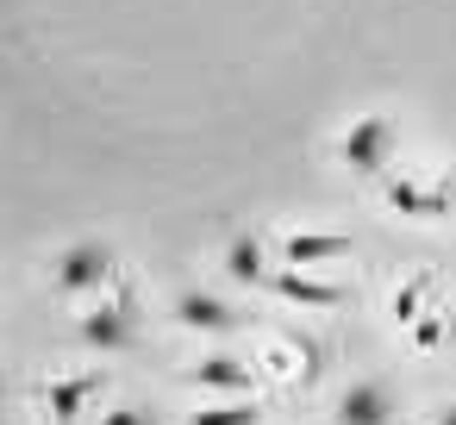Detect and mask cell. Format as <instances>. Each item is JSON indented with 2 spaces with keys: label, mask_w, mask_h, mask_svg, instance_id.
I'll list each match as a JSON object with an SVG mask.
<instances>
[{
  "label": "cell",
  "mask_w": 456,
  "mask_h": 425,
  "mask_svg": "<svg viewBox=\"0 0 456 425\" xmlns=\"http://www.w3.org/2000/svg\"><path fill=\"white\" fill-rule=\"evenodd\" d=\"M269 288H275L288 306H313V313H325V306H338V300H344V288H338V282H319L313 269H288V263L275 269V282H269Z\"/></svg>",
  "instance_id": "11"
},
{
  "label": "cell",
  "mask_w": 456,
  "mask_h": 425,
  "mask_svg": "<svg viewBox=\"0 0 456 425\" xmlns=\"http://www.w3.org/2000/svg\"><path fill=\"white\" fill-rule=\"evenodd\" d=\"M101 369H82V375H57L51 388H45V413L51 419H82L94 400H101Z\"/></svg>",
  "instance_id": "10"
},
{
  "label": "cell",
  "mask_w": 456,
  "mask_h": 425,
  "mask_svg": "<svg viewBox=\"0 0 456 425\" xmlns=\"http://www.w3.org/2000/svg\"><path fill=\"white\" fill-rule=\"evenodd\" d=\"M101 425H163V419H157V406H144V400H119L113 413H101Z\"/></svg>",
  "instance_id": "13"
},
{
  "label": "cell",
  "mask_w": 456,
  "mask_h": 425,
  "mask_svg": "<svg viewBox=\"0 0 456 425\" xmlns=\"http://www.w3.org/2000/svg\"><path fill=\"white\" fill-rule=\"evenodd\" d=\"M381 194H387V207H394V213H406V219H444V213L456 207L450 176H419V169L387 176V182H381Z\"/></svg>",
  "instance_id": "4"
},
{
  "label": "cell",
  "mask_w": 456,
  "mask_h": 425,
  "mask_svg": "<svg viewBox=\"0 0 456 425\" xmlns=\"http://www.w3.org/2000/svg\"><path fill=\"white\" fill-rule=\"evenodd\" d=\"M219 263H225V275H232L238 288H269V282H275V257H269V244H263L256 232H238V238L219 250Z\"/></svg>",
  "instance_id": "8"
},
{
  "label": "cell",
  "mask_w": 456,
  "mask_h": 425,
  "mask_svg": "<svg viewBox=\"0 0 456 425\" xmlns=\"http://www.w3.org/2000/svg\"><path fill=\"white\" fill-rule=\"evenodd\" d=\"M169 319H175L182 331H207V338H232V331H238V306L219 300V294H207V288H182V294L169 300Z\"/></svg>",
  "instance_id": "5"
},
{
  "label": "cell",
  "mask_w": 456,
  "mask_h": 425,
  "mask_svg": "<svg viewBox=\"0 0 456 425\" xmlns=\"http://www.w3.org/2000/svg\"><path fill=\"white\" fill-rule=\"evenodd\" d=\"M425 425H456V400H444V406H431V413H425Z\"/></svg>",
  "instance_id": "14"
},
{
  "label": "cell",
  "mask_w": 456,
  "mask_h": 425,
  "mask_svg": "<svg viewBox=\"0 0 456 425\" xmlns=\"http://www.w3.org/2000/svg\"><path fill=\"white\" fill-rule=\"evenodd\" d=\"M76 338H82V350H101V356L132 350L138 344V294H101L76 319Z\"/></svg>",
  "instance_id": "3"
},
{
  "label": "cell",
  "mask_w": 456,
  "mask_h": 425,
  "mask_svg": "<svg viewBox=\"0 0 456 425\" xmlns=\"http://www.w3.org/2000/svg\"><path fill=\"white\" fill-rule=\"evenodd\" d=\"M394 413H400V400L381 375H362L338 394V425H394Z\"/></svg>",
  "instance_id": "6"
},
{
  "label": "cell",
  "mask_w": 456,
  "mask_h": 425,
  "mask_svg": "<svg viewBox=\"0 0 456 425\" xmlns=\"http://www.w3.org/2000/svg\"><path fill=\"white\" fill-rule=\"evenodd\" d=\"M350 257V238L344 232H288L281 238V263L288 269H331Z\"/></svg>",
  "instance_id": "9"
},
{
  "label": "cell",
  "mask_w": 456,
  "mask_h": 425,
  "mask_svg": "<svg viewBox=\"0 0 456 425\" xmlns=\"http://www.w3.org/2000/svg\"><path fill=\"white\" fill-rule=\"evenodd\" d=\"M188 388H200V394H213V400L250 394V388H256V363H244V356H232V350H213V356H200V363L188 369Z\"/></svg>",
  "instance_id": "7"
},
{
  "label": "cell",
  "mask_w": 456,
  "mask_h": 425,
  "mask_svg": "<svg viewBox=\"0 0 456 425\" xmlns=\"http://www.w3.org/2000/svg\"><path fill=\"white\" fill-rule=\"evenodd\" d=\"M338 163L362 182H387L400 176V132L387 113H356L344 132H338Z\"/></svg>",
  "instance_id": "1"
},
{
  "label": "cell",
  "mask_w": 456,
  "mask_h": 425,
  "mask_svg": "<svg viewBox=\"0 0 456 425\" xmlns=\"http://www.w3.org/2000/svg\"><path fill=\"white\" fill-rule=\"evenodd\" d=\"M119 275V250L107 238H76L51 257V288L57 294H107Z\"/></svg>",
  "instance_id": "2"
},
{
  "label": "cell",
  "mask_w": 456,
  "mask_h": 425,
  "mask_svg": "<svg viewBox=\"0 0 456 425\" xmlns=\"http://www.w3.org/2000/svg\"><path fill=\"white\" fill-rule=\"evenodd\" d=\"M188 425H263V400L256 394H225V400L188 413Z\"/></svg>",
  "instance_id": "12"
}]
</instances>
